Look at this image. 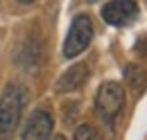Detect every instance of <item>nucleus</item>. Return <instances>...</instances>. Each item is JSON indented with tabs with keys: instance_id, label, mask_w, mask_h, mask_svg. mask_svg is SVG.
Wrapping results in <instances>:
<instances>
[{
	"instance_id": "6",
	"label": "nucleus",
	"mask_w": 147,
	"mask_h": 140,
	"mask_svg": "<svg viewBox=\"0 0 147 140\" xmlns=\"http://www.w3.org/2000/svg\"><path fill=\"white\" fill-rule=\"evenodd\" d=\"M88 79V66L86 63H77L73 68H68L59 79H57V93H70V90H79L84 86V81Z\"/></svg>"
},
{
	"instance_id": "5",
	"label": "nucleus",
	"mask_w": 147,
	"mask_h": 140,
	"mask_svg": "<svg viewBox=\"0 0 147 140\" xmlns=\"http://www.w3.org/2000/svg\"><path fill=\"white\" fill-rule=\"evenodd\" d=\"M102 18L115 27L131 25L138 18V5L136 0H111L102 7Z\"/></svg>"
},
{
	"instance_id": "8",
	"label": "nucleus",
	"mask_w": 147,
	"mask_h": 140,
	"mask_svg": "<svg viewBox=\"0 0 147 140\" xmlns=\"http://www.w3.org/2000/svg\"><path fill=\"white\" fill-rule=\"evenodd\" d=\"M88 138H100V133L93 129L91 124H82V127L75 131V140H88Z\"/></svg>"
},
{
	"instance_id": "7",
	"label": "nucleus",
	"mask_w": 147,
	"mask_h": 140,
	"mask_svg": "<svg viewBox=\"0 0 147 140\" xmlns=\"http://www.w3.org/2000/svg\"><path fill=\"white\" fill-rule=\"evenodd\" d=\"M125 81H127V86L136 93V95H140L143 90L147 88V72L145 68H140V66H127L125 68Z\"/></svg>"
},
{
	"instance_id": "4",
	"label": "nucleus",
	"mask_w": 147,
	"mask_h": 140,
	"mask_svg": "<svg viewBox=\"0 0 147 140\" xmlns=\"http://www.w3.org/2000/svg\"><path fill=\"white\" fill-rule=\"evenodd\" d=\"M52 129H55V118L48 108L38 106L30 113L27 122L23 127V133L20 138L25 140H43V138H50L52 136Z\"/></svg>"
},
{
	"instance_id": "9",
	"label": "nucleus",
	"mask_w": 147,
	"mask_h": 140,
	"mask_svg": "<svg viewBox=\"0 0 147 140\" xmlns=\"http://www.w3.org/2000/svg\"><path fill=\"white\" fill-rule=\"evenodd\" d=\"M20 5H32V2H36V0H18Z\"/></svg>"
},
{
	"instance_id": "2",
	"label": "nucleus",
	"mask_w": 147,
	"mask_h": 140,
	"mask_svg": "<svg viewBox=\"0 0 147 140\" xmlns=\"http://www.w3.org/2000/svg\"><path fill=\"white\" fill-rule=\"evenodd\" d=\"M125 88L118 81H104L95 93V113L104 124L113 127L118 115L125 108Z\"/></svg>"
},
{
	"instance_id": "10",
	"label": "nucleus",
	"mask_w": 147,
	"mask_h": 140,
	"mask_svg": "<svg viewBox=\"0 0 147 140\" xmlns=\"http://www.w3.org/2000/svg\"><path fill=\"white\" fill-rule=\"evenodd\" d=\"M88 2H95V0H88Z\"/></svg>"
},
{
	"instance_id": "1",
	"label": "nucleus",
	"mask_w": 147,
	"mask_h": 140,
	"mask_svg": "<svg viewBox=\"0 0 147 140\" xmlns=\"http://www.w3.org/2000/svg\"><path fill=\"white\" fill-rule=\"evenodd\" d=\"M27 104V90L18 84H9L0 95V138L14 136L18 129L23 108Z\"/></svg>"
},
{
	"instance_id": "3",
	"label": "nucleus",
	"mask_w": 147,
	"mask_h": 140,
	"mask_svg": "<svg viewBox=\"0 0 147 140\" xmlns=\"http://www.w3.org/2000/svg\"><path fill=\"white\" fill-rule=\"evenodd\" d=\"M93 41V20L86 14H77L70 23L68 36L63 41V57L75 59L77 54H82Z\"/></svg>"
}]
</instances>
